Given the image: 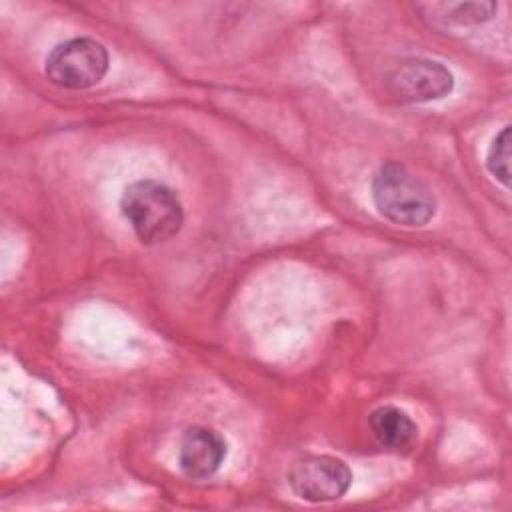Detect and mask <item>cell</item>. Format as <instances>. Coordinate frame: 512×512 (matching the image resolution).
Here are the masks:
<instances>
[{"instance_id":"obj_3","label":"cell","mask_w":512,"mask_h":512,"mask_svg":"<svg viewBox=\"0 0 512 512\" xmlns=\"http://www.w3.org/2000/svg\"><path fill=\"white\" fill-rule=\"evenodd\" d=\"M108 50L94 38H70L52 48L46 58V76L68 90H84L98 84L108 72Z\"/></svg>"},{"instance_id":"obj_8","label":"cell","mask_w":512,"mask_h":512,"mask_svg":"<svg viewBox=\"0 0 512 512\" xmlns=\"http://www.w3.org/2000/svg\"><path fill=\"white\" fill-rule=\"evenodd\" d=\"M432 10L438 14L444 24L454 26H468V24H480L494 16L498 10V4L494 2H458V4H436Z\"/></svg>"},{"instance_id":"obj_5","label":"cell","mask_w":512,"mask_h":512,"mask_svg":"<svg viewBox=\"0 0 512 512\" xmlns=\"http://www.w3.org/2000/svg\"><path fill=\"white\" fill-rule=\"evenodd\" d=\"M452 86V72L442 62L428 58H408L388 76L390 92L402 102L440 100L450 94Z\"/></svg>"},{"instance_id":"obj_1","label":"cell","mask_w":512,"mask_h":512,"mask_svg":"<svg viewBox=\"0 0 512 512\" xmlns=\"http://www.w3.org/2000/svg\"><path fill=\"white\" fill-rule=\"evenodd\" d=\"M120 210L142 244L170 240L184 220L176 192L156 180L132 182L120 198Z\"/></svg>"},{"instance_id":"obj_6","label":"cell","mask_w":512,"mask_h":512,"mask_svg":"<svg viewBox=\"0 0 512 512\" xmlns=\"http://www.w3.org/2000/svg\"><path fill=\"white\" fill-rule=\"evenodd\" d=\"M226 458L224 438L206 426L188 428L178 446L180 470L192 480H204L218 472Z\"/></svg>"},{"instance_id":"obj_9","label":"cell","mask_w":512,"mask_h":512,"mask_svg":"<svg viewBox=\"0 0 512 512\" xmlns=\"http://www.w3.org/2000/svg\"><path fill=\"white\" fill-rule=\"evenodd\" d=\"M488 172L502 184L510 186V126H504L492 140L486 156Z\"/></svg>"},{"instance_id":"obj_4","label":"cell","mask_w":512,"mask_h":512,"mask_svg":"<svg viewBox=\"0 0 512 512\" xmlns=\"http://www.w3.org/2000/svg\"><path fill=\"white\" fill-rule=\"evenodd\" d=\"M292 492L308 502H330L342 498L350 484L352 472L344 460L328 454H308L296 460L288 472Z\"/></svg>"},{"instance_id":"obj_7","label":"cell","mask_w":512,"mask_h":512,"mask_svg":"<svg viewBox=\"0 0 512 512\" xmlns=\"http://www.w3.org/2000/svg\"><path fill=\"white\" fill-rule=\"evenodd\" d=\"M374 440L388 450H404L414 444L418 428L414 420L396 406H380L368 418Z\"/></svg>"},{"instance_id":"obj_2","label":"cell","mask_w":512,"mask_h":512,"mask_svg":"<svg viewBox=\"0 0 512 512\" xmlns=\"http://www.w3.org/2000/svg\"><path fill=\"white\" fill-rule=\"evenodd\" d=\"M372 200L380 216L400 226H424L436 214L426 182L398 162H386L372 178Z\"/></svg>"}]
</instances>
